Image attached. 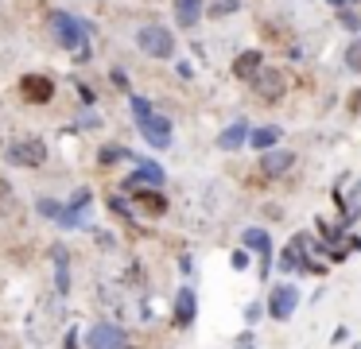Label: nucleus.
Returning <instances> with one entry per match:
<instances>
[{
  "label": "nucleus",
  "instance_id": "nucleus-9",
  "mask_svg": "<svg viewBox=\"0 0 361 349\" xmlns=\"http://www.w3.org/2000/svg\"><path fill=\"white\" fill-rule=\"evenodd\" d=\"M311 264H314V260H307V240H303V233H299V237L291 240L288 248H283L280 268H283V271H311Z\"/></svg>",
  "mask_w": 361,
  "mask_h": 349
},
{
  "label": "nucleus",
  "instance_id": "nucleus-21",
  "mask_svg": "<svg viewBox=\"0 0 361 349\" xmlns=\"http://www.w3.org/2000/svg\"><path fill=\"white\" fill-rule=\"evenodd\" d=\"M237 4H241V0H214V4H210V16H214V20H221V16L237 12Z\"/></svg>",
  "mask_w": 361,
  "mask_h": 349
},
{
  "label": "nucleus",
  "instance_id": "nucleus-16",
  "mask_svg": "<svg viewBox=\"0 0 361 349\" xmlns=\"http://www.w3.org/2000/svg\"><path fill=\"white\" fill-rule=\"evenodd\" d=\"M241 237H245V248L260 252V260H264V256H272V237H268L264 229H245Z\"/></svg>",
  "mask_w": 361,
  "mask_h": 349
},
{
  "label": "nucleus",
  "instance_id": "nucleus-10",
  "mask_svg": "<svg viewBox=\"0 0 361 349\" xmlns=\"http://www.w3.org/2000/svg\"><path fill=\"white\" fill-rule=\"evenodd\" d=\"M20 90H24V97L35 101V105H43V101L55 97V82H51V78H43V74H27L24 82H20Z\"/></svg>",
  "mask_w": 361,
  "mask_h": 349
},
{
  "label": "nucleus",
  "instance_id": "nucleus-14",
  "mask_svg": "<svg viewBox=\"0 0 361 349\" xmlns=\"http://www.w3.org/2000/svg\"><path fill=\"white\" fill-rule=\"evenodd\" d=\"M175 20H179L183 27H195V23L202 20V0H179V4H175Z\"/></svg>",
  "mask_w": 361,
  "mask_h": 349
},
{
  "label": "nucleus",
  "instance_id": "nucleus-24",
  "mask_svg": "<svg viewBox=\"0 0 361 349\" xmlns=\"http://www.w3.org/2000/svg\"><path fill=\"white\" fill-rule=\"evenodd\" d=\"M121 155H125V152H121V147H105V152H102V163H117Z\"/></svg>",
  "mask_w": 361,
  "mask_h": 349
},
{
  "label": "nucleus",
  "instance_id": "nucleus-4",
  "mask_svg": "<svg viewBox=\"0 0 361 349\" xmlns=\"http://www.w3.org/2000/svg\"><path fill=\"white\" fill-rule=\"evenodd\" d=\"M252 90H257V97H260V101H280L283 93H288V78H283L280 70L264 66L257 78H252Z\"/></svg>",
  "mask_w": 361,
  "mask_h": 349
},
{
  "label": "nucleus",
  "instance_id": "nucleus-6",
  "mask_svg": "<svg viewBox=\"0 0 361 349\" xmlns=\"http://www.w3.org/2000/svg\"><path fill=\"white\" fill-rule=\"evenodd\" d=\"M125 330L121 326H113V322H102V326H94V330L86 333V345L90 349H125Z\"/></svg>",
  "mask_w": 361,
  "mask_h": 349
},
{
  "label": "nucleus",
  "instance_id": "nucleus-11",
  "mask_svg": "<svg viewBox=\"0 0 361 349\" xmlns=\"http://www.w3.org/2000/svg\"><path fill=\"white\" fill-rule=\"evenodd\" d=\"M195 310H198L195 291H190V287H183V291L175 295V326H179V330H187V326L195 322Z\"/></svg>",
  "mask_w": 361,
  "mask_h": 349
},
{
  "label": "nucleus",
  "instance_id": "nucleus-19",
  "mask_svg": "<svg viewBox=\"0 0 361 349\" xmlns=\"http://www.w3.org/2000/svg\"><path fill=\"white\" fill-rule=\"evenodd\" d=\"M51 256H55V268H59V291L66 295V287H71V271H66V252H63V248H51Z\"/></svg>",
  "mask_w": 361,
  "mask_h": 349
},
{
  "label": "nucleus",
  "instance_id": "nucleus-3",
  "mask_svg": "<svg viewBox=\"0 0 361 349\" xmlns=\"http://www.w3.org/2000/svg\"><path fill=\"white\" fill-rule=\"evenodd\" d=\"M4 159L16 163V167H39V163L47 159V144H43V140H12V144L4 147Z\"/></svg>",
  "mask_w": 361,
  "mask_h": 349
},
{
  "label": "nucleus",
  "instance_id": "nucleus-1",
  "mask_svg": "<svg viewBox=\"0 0 361 349\" xmlns=\"http://www.w3.org/2000/svg\"><path fill=\"white\" fill-rule=\"evenodd\" d=\"M51 27H55V35H59V43L66 47V51H78L82 59H86V27H82L74 16H66V12H55L51 16Z\"/></svg>",
  "mask_w": 361,
  "mask_h": 349
},
{
  "label": "nucleus",
  "instance_id": "nucleus-8",
  "mask_svg": "<svg viewBox=\"0 0 361 349\" xmlns=\"http://www.w3.org/2000/svg\"><path fill=\"white\" fill-rule=\"evenodd\" d=\"M291 167H295V152H283V147H272V152H264V155H260V175H268V178L288 175Z\"/></svg>",
  "mask_w": 361,
  "mask_h": 349
},
{
  "label": "nucleus",
  "instance_id": "nucleus-26",
  "mask_svg": "<svg viewBox=\"0 0 361 349\" xmlns=\"http://www.w3.org/2000/svg\"><path fill=\"white\" fill-rule=\"evenodd\" d=\"M330 4H334V8H353L357 0H330Z\"/></svg>",
  "mask_w": 361,
  "mask_h": 349
},
{
  "label": "nucleus",
  "instance_id": "nucleus-22",
  "mask_svg": "<svg viewBox=\"0 0 361 349\" xmlns=\"http://www.w3.org/2000/svg\"><path fill=\"white\" fill-rule=\"evenodd\" d=\"M342 27H350V31H361V12H353V8H342Z\"/></svg>",
  "mask_w": 361,
  "mask_h": 349
},
{
  "label": "nucleus",
  "instance_id": "nucleus-7",
  "mask_svg": "<svg viewBox=\"0 0 361 349\" xmlns=\"http://www.w3.org/2000/svg\"><path fill=\"white\" fill-rule=\"evenodd\" d=\"M299 307V291L291 283H280L272 291V299H268V314L276 318V322H283V318H291V310Z\"/></svg>",
  "mask_w": 361,
  "mask_h": 349
},
{
  "label": "nucleus",
  "instance_id": "nucleus-20",
  "mask_svg": "<svg viewBox=\"0 0 361 349\" xmlns=\"http://www.w3.org/2000/svg\"><path fill=\"white\" fill-rule=\"evenodd\" d=\"M345 66L357 70V74H361V39H353V43L345 47Z\"/></svg>",
  "mask_w": 361,
  "mask_h": 349
},
{
  "label": "nucleus",
  "instance_id": "nucleus-5",
  "mask_svg": "<svg viewBox=\"0 0 361 349\" xmlns=\"http://www.w3.org/2000/svg\"><path fill=\"white\" fill-rule=\"evenodd\" d=\"M140 132H144V140H148L152 147H167L171 144V121H167V116H159L156 109H152L148 116H140Z\"/></svg>",
  "mask_w": 361,
  "mask_h": 349
},
{
  "label": "nucleus",
  "instance_id": "nucleus-27",
  "mask_svg": "<svg viewBox=\"0 0 361 349\" xmlns=\"http://www.w3.org/2000/svg\"><path fill=\"white\" fill-rule=\"evenodd\" d=\"M241 349H249V345H241Z\"/></svg>",
  "mask_w": 361,
  "mask_h": 349
},
{
  "label": "nucleus",
  "instance_id": "nucleus-15",
  "mask_svg": "<svg viewBox=\"0 0 361 349\" xmlns=\"http://www.w3.org/2000/svg\"><path fill=\"white\" fill-rule=\"evenodd\" d=\"M133 198H136V206L148 209V214H167V198L159 190H133Z\"/></svg>",
  "mask_w": 361,
  "mask_h": 349
},
{
  "label": "nucleus",
  "instance_id": "nucleus-25",
  "mask_svg": "<svg viewBox=\"0 0 361 349\" xmlns=\"http://www.w3.org/2000/svg\"><path fill=\"white\" fill-rule=\"evenodd\" d=\"M245 264H249V252H245V248H237V252H233V268H237V271H241V268H245Z\"/></svg>",
  "mask_w": 361,
  "mask_h": 349
},
{
  "label": "nucleus",
  "instance_id": "nucleus-2",
  "mask_svg": "<svg viewBox=\"0 0 361 349\" xmlns=\"http://www.w3.org/2000/svg\"><path fill=\"white\" fill-rule=\"evenodd\" d=\"M136 43H140V51L152 54V59H171V54H175V35H171L167 27H159V23H148V27H140Z\"/></svg>",
  "mask_w": 361,
  "mask_h": 349
},
{
  "label": "nucleus",
  "instance_id": "nucleus-18",
  "mask_svg": "<svg viewBox=\"0 0 361 349\" xmlns=\"http://www.w3.org/2000/svg\"><path fill=\"white\" fill-rule=\"evenodd\" d=\"M140 183H152V186H159V183H164V171H159L156 167V163H144V167H140V175H136V178H128V190H140Z\"/></svg>",
  "mask_w": 361,
  "mask_h": 349
},
{
  "label": "nucleus",
  "instance_id": "nucleus-28",
  "mask_svg": "<svg viewBox=\"0 0 361 349\" xmlns=\"http://www.w3.org/2000/svg\"><path fill=\"white\" fill-rule=\"evenodd\" d=\"M128 349H133V345H128Z\"/></svg>",
  "mask_w": 361,
  "mask_h": 349
},
{
  "label": "nucleus",
  "instance_id": "nucleus-23",
  "mask_svg": "<svg viewBox=\"0 0 361 349\" xmlns=\"http://www.w3.org/2000/svg\"><path fill=\"white\" fill-rule=\"evenodd\" d=\"M39 214H43V217H59V214H63V209H59V202L43 198V202H39Z\"/></svg>",
  "mask_w": 361,
  "mask_h": 349
},
{
  "label": "nucleus",
  "instance_id": "nucleus-17",
  "mask_svg": "<svg viewBox=\"0 0 361 349\" xmlns=\"http://www.w3.org/2000/svg\"><path fill=\"white\" fill-rule=\"evenodd\" d=\"M276 140H280V128H276V124H264V128L249 132V144H252V147H260V152H272Z\"/></svg>",
  "mask_w": 361,
  "mask_h": 349
},
{
  "label": "nucleus",
  "instance_id": "nucleus-12",
  "mask_svg": "<svg viewBox=\"0 0 361 349\" xmlns=\"http://www.w3.org/2000/svg\"><path fill=\"white\" fill-rule=\"evenodd\" d=\"M264 70V54L260 51H241L237 54V62H233V74L241 78V82H252V78Z\"/></svg>",
  "mask_w": 361,
  "mask_h": 349
},
{
  "label": "nucleus",
  "instance_id": "nucleus-13",
  "mask_svg": "<svg viewBox=\"0 0 361 349\" xmlns=\"http://www.w3.org/2000/svg\"><path fill=\"white\" fill-rule=\"evenodd\" d=\"M241 144H249V124H245V121L229 124V128L218 136V147H221V152H237Z\"/></svg>",
  "mask_w": 361,
  "mask_h": 349
}]
</instances>
